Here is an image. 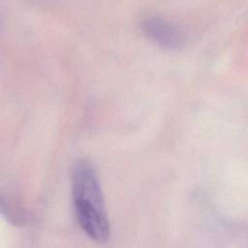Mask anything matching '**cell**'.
Wrapping results in <instances>:
<instances>
[{"label":"cell","instance_id":"1","mask_svg":"<svg viewBox=\"0 0 248 248\" xmlns=\"http://www.w3.org/2000/svg\"><path fill=\"white\" fill-rule=\"evenodd\" d=\"M72 198L76 219L82 232L93 241L105 243L110 226L99 177L93 164L77 161L72 172Z\"/></svg>","mask_w":248,"mask_h":248},{"label":"cell","instance_id":"2","mask_svg":"<svg viewBox=\"0 0 248 248\" xmlns=\"http://www.w3.org/2000/svg\"><path fill=\"white\" fill-rule=\"evenodd\" d=\"M140 28L142 33L151 42L165 49H180L185 43L182 30L159 16H151L143 18Z\"/></svg>","mask_w":248,"mask_h":248}]
</instances>
